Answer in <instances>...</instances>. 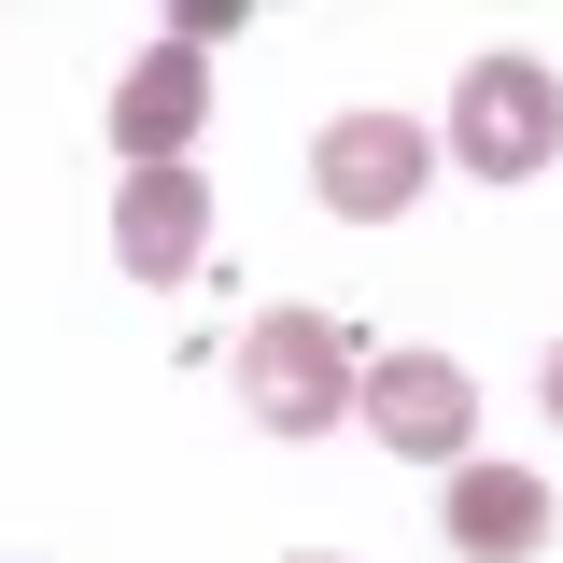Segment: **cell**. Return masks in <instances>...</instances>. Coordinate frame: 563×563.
Wrapping results in <instances>:
<instances>
[{"mask_svg":"<svg viewBox=\"0 0 563 563\" xmlns=\"http://www.w3.org/2000/svg\"><path fill=\"white\" fill-rule=\"evenodd\" d=\"M211 240V184L198 169H128L113 184V254H128V282H184Z\"/></svg>","mask_w":563,"mask_h":563,"instance_id":"7","label":"cell"},{"mask_svg":"<svg viewBox=\"0 0 563 563\" xmlns=\"http://www.w3.org/2000/svg\"><path fill=\"white\" fill-rule=\"evenodd\" d=\"M366 395V352H352L339 310H254L240 339V409L268 437H339V409Z\"/></svg>","mask_w":563,"mask_h":563,"instance_id":"1","label":"cell"},{"mask_svg":"<svg viewBox=\"0 0 563 563\" xmlns=\"http://www.w3.org/2000/svg\"><path fill=\"white\" fill-rule=\"evenodd\" d=\"M422 184H437V128H409V113H339L310 141V198L339 225H395Z\"/></svg>","mask_w":563,"mask_h":563,"instance_id":"4","label":"cell"},{"mask_svg":"<svg viewBox=\"0 0 563 563\" xmlns=\"http://www.w3.org/2000/svg\"><path fill=\"white\" fill-rule=\"evenodd\" d=\"M352 422L380 437V451H409V465H479V380L451 366V352H366V395Z\"/></svg>","mask_w":563,"mask_h":563,"instance_id":"3","label":"cell"},{"mask_svg":"<svg viewBox=\"0 0 563 563\" xmlns=\"http://www.w3.org/2000/svg\"><path fill=\"white\" fill-rule=\"evenodd\" d=\"M296 563H339V550H296Z\"/></svg>","mask_w":563,"mask_h":563,"instance_id":"9","label":"cell"},{"mask_svg":"<svg viewBox=\"0 0 563 563\" xmlns=\"http://www.w3.org/2000/svg\"><path fill=\"white\" fill-rule=\"evenodd\" d=\"M451 169H479V184L563 169V70L550 57H465V85H451Z\"/></svg>","mask_w":563,"mask_h":563,"instance_id":"2","label":"cell"},{"mask_svg":"<svg viewBox=\"0 0 563 563\" xmlns=\"http://www.w3.org/2000/svg\"><path fill=\"white\" fill-rule=\"evenodd\" d=\"M198 113H211V57L198 43H141V57L113 70V155H128V169H184Z\"/></svg>","mask_w":563,"mask_h":563,"instance_id":"5","label":"cell"},{"mask_svg":"<svg viewBox=\"0 0 563 563\" xmlns=\"http://www.w3.org/2000/svg\"><path fill=\"white\" fill-rule=\"evenodd\" d=\"M536 409H550V422H563V339H550V366H536Z\"/></svg>","mask_w":563,"mask_h":563,"instance_id":"8","label":"cell"},{"mask_svg":"<svg viewBox=\"0 0 563 563\" xmlns=\"http://www.w3.org/2000/svg\"><path fill=\"white\" fill-rule=\"evenodd\" d=\"M437 536L465 563L550 550V479H536V465H451V479H437Z\"/></svg>","mask_w":563,"mask_h":563,"instance_id":"6","label":"cell"}]
</instances>
